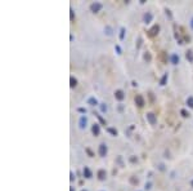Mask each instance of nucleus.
<instances>
[{
    "instance_id": "nucleus-35",
    "label": "nucleus",
    "mask_w": 193,
    "mask_h": 191,
    "mask_svg": "<svg viewBox=\"0 0 193 191\" xmlns=\"http://www.w3.org/2000/svg\"><path fill=\"white\" fill-rule=\"evenodd\" d=\"M189 27L193 30V17H192V18H191V21H189Z\"/></svg>"
},
{
    "instance_id": "nucleus-15",
    "label": "nucleus",
    "mask_w": 193,
    "mask_h": 191,
    "mask_svg": "<svg viewBox=\"0 0 193 191\" xmlns=\"http://www.w3.org/2000/svg\"><path fill=\"white\" fill-rule=\"evenodd\" d=\"M104 34H106L107 36H112V35H113V30H112V27H111L109 25H107V26L104 27Z\"/></svg>"
},
{
    "instance_id": "nucleus-6",
    "label": "nucleus",
    "mask_w": 193,
    "mask_h": 191,
    "mask_svg": "<svg viewBox=\"0 0 193 191\" xmlns=\"http://www.w3.org/2000/svg\"><path fill=\"white\" fill-rule=\"evenodd\" d=\"M135 105L138 106V107H140V109H142L143 106L145 105V100H144V97H143L142 94L135 96Z\"/></svg>"
},
{
    "instance_id": "nucleus-11",
    "label": "nucleus",
    "mask_w": 193,
    "mask_h": 191,
    "mask_svg": "<svg viewBox=\"0 0 193 191\" xmlns=\"http://www.w3.org/2000/svg\"><path fill=\"white\" fill-rule=\"evenodd\" d=\"M96 177H98L99 181H104L107 178V172L104 169H99L98 173H96Z\"/></svg>"
},
{
    "instance_id": "nucleus-22",
    "label": "nucleus",
    "mask_w": 193,
    "mask_h": 191,
    "mask_svg": "<svg viewBox=\"0 0 193 191\" xmlns=\"http://www.w3.org/2000/svg\"><path fill=\"white\" fill-rule=\"evenodd\" d=\"M99 109H100L102 112H107V110H108L107 106H106V103H100V105H99Z\"/></svg>"
},
{
    "instance_id": "nucleus-33",
    "label": "nucleus",
    "mask_w": 193,
    "mask_h": 191,
    "mask_svg": "<svg viewBox=\"0 0 193 191\" xmlns=\"http://www.w3.org/2000/svg\"><path fill=\"white\" fill-rule=\"evenodd\" d=\"M70 180H71V181L75 180V174H73V172H71V173H70Z\"/></svg>"
},
{
    "instance_id": "nucleus-10",
    "label": "nucleus",
    "mask_w": 193,
    "mask_h": 191,
    "mask_svg": "<svg viewBox=\"0 0 193 191\" xmlns=\"http://www.w3.org/2000/svg\"><path fill=\"white\" fill-rule=\"evenodd\" d=\"M83 174H84V177H85L86 180H90L92 176H93V173H92V171H90V168H89V167H84Z\"/></svg>"
},
{
    "instance_id": "nucleus-4",
    "label": "nucleus",
    "mask_w": 193,
    "mask_h": 191,
    "mask_svg": "<svg viewBox=\"0 0 193 191\" xmlns=\"http://www.w3.org/2000/svg\"><path fill=\"white\" fill-rule=\"evenodd\" d=\"M102 8H103V4L99 3V1H95V3H92V4H90V10H92L93 13H98V12H100Z\"/></svg>"
},
{
    "instance_id": "nucleus-34",
    "label": "nucleus",
    "mask_w": 193,
    "mask_h": 191,
    "mask_svg": "<svg viewBox=\"0 0 193 191\" xmlns=\"http://www.w3.org/2000/svg\"><path fill=\"white\" fill-rule=\"evenodd\" d=\"M158 169H160V171H165V165H164V164H160V165H158Z\"/></svg>"
},
{
    "instance_id": "nucleus-21",
    "label": "nucleus",
    "mask_w": 193,
    "mask_h": 191,
    "mask_svg": "<svg viewBox=\"0 0 193 191\" xmlns=\"http://www.w3.org/2000/svg\"><path fill=\"white\" fill-rule=\"evenodd\" d=\"M107 132H108L109 134H112V136H115V137L117 136V131H116V129H115V128H111V127H108V128H107Z\"/></svg>"
},
{
    "instance_id": "nucleus-16",
    "label": "nucleus",
    "mask_w": 193,
    "mask_h": 191,
    "mask_svg": "<svg viewBox=\"0 0 193 191\" xmlns=\"http://www.w3.org/2000/svg\"><path fill=\"white\" fill-rule=\"evenodd\" d=\"M70 87L71 88H76L77 87V79L73 78V76H71V78H70Z\"/></svg>"
},
{
    "instance_id": "nucleus-24",
    "label": "nucleus",
    "mask_w": 193,
    "mask_h": 191,
    "mask_svg": "<svg viewBox=\"0 0 193 191\" xmlns=\"http://www.w3.org/2000/svg\"><path fill=\"white\" fill-rule=\"evenodd\" d=\"M160 57H161V61H162V62H166V52H161Z\"/></svg>"
},
{
    "instance_id": "nucleus-25",
    "label": "nucleus",
    "mask_w": 193,
    "mask_h": 191,
    "mask_svg": "<svg viewBox=\"0 0 193 191\" xmlns=\"http://www.w3.org/2000/svg\"><path fill=\"white\" fill-rule=\"evenodd\" d=\"M115 50L117 52V54H121V53H122V50H121V47H120V45H118V44H116V45H115Z\"/></svg>"
},
{
    "instance_id": "nucleus-29",
    "label": "nucleus",
    "mask_w": 193,
    "mask_h": 191,
    "mask_svg": "<svg viewBox=\"0 0 193 191\" xmlns=\"http://www.w3.org/2000/svg\"><path fill=\"white\" fill-rule=\"evenodd\" d=\"M77 111H79V112H81V114H86V109H84V107H79V109H77Z\"/></svg>"
},
{
    "instance_id": "nucleus-23",
    "label": "nucleus",
    "mask_w": 193,
    "mask_h": 191,
    "mask_svg": "<svg viewBox=\"0 0 193 191\" xmlns=\"http://www.w3.org/2000/svg\"><path fill=\"white\" fill-rule=\"evenodd\" d=\"M94 115H95V116H96V118H98V120H99V121H100V123H102V124H104V125H106V124H107V123H106V120H104V119H103V118H102V116H100V115H98V114H94Z\"/></svg>"
},
{
    "instance_id": "nucleus-19",
    "label": "nucleus",
    "mask_w": 193,
    "mask_h": 191,
    "mask_svg": "<svg viewBox=\"0 0 193 191\" xmlns=\"http://www.w3.org/2000/svg\"><path fill=\"white\" fill-rule=\"evenodd\" d=\"M187 105H188L189 109H193V96H189L187 98Z\"/></svg>"
},
{
    "instance_id": "nucleus-17",
    "label": "nucleus",
    "mask_w": 193,
    "mask_h": 191,
    "mask_svg": "<svg viewBox=\"0 0 193 191\" xmlns=\"http://www.w3.org/2000/svg\"><path fill=\"white\" fill-rule=\"evenodd\" d=\"M185 57H187V59L189 61V62H193V52L192 50H187V52H185Z\"/></svg>"
},
{
    "instance_id": "nucleus-28",
    "label": "nucleus",
    "mask_w": 193,
    "mask_h": 191,
    "mask_svg": "<svg viewBox=\"0 0 193 191\" xmlns=\"http://www.w3.org/2000/svg\"><path fill=\"white\" fill-rule=\"evenodd\" d=\"M151 187H152V183H151V182L145 183V186H144V189H145V190H151Z\"/></svg>"
},
{
    "instance_id": "nucleus-39",
    "label": "nucleus",
    "mask_w": 193,
    "mask_h": 191,
    "mask_svg": "<svg viewBox=\"0 0 193 191\" xmlns=\"http://www.w3.org/2000/svg\"><path fill=\"white\" fill-rule=\"evenodd\" d=\"M192 185H193V181H192Z\"/></svg>"
},
{
    "instance_id": "nucleus-27",
    "label": "nucleus",
    "mask_w": 193,
    "mask_h": 191,
    "mask_svg": "<svg viewBox=\"0 0 193 191\" xmlns=\"http://www.w3.org/2000/svg\"><path fill=\"white\" fill-rule=\"evenodd\" d=\"M144 59H145V61H151V54H149V52H147L145 54H144Z\"/></svg>"
},
{
    "instance_id": "nucleus-20",
    "label": "nucleus",
    "mask_w": 193,
    "mask_h": 191,
    "mask_svg": "<svg viewBox=\"0 0 193 191\" xmlns=\"http://www.w3.org/2000/svg\"><path fill=\"white\" fill-rule=\"evenodd\" d=\"M125 32H126L125 27H121V28H120V35H118V37H120V40H124V39H125Z\"/></svg>"
},
{
    "instance_id": "nucleus-38",
    "label": "nucleus",
    "mask_w": 193,
    "mask_h": 191,
    "mask_svg": "<svg viewBox=\"0 0 193 191\" xmlns=\"http://www.w3.org/2000/svg\"><path fill=\"white\" fill-rule=\"evenodd\" d=\"M81 191H88V190H85V189H84V190H81Z\"/></svg>"
},
{
    "instance_id": "nucleus-26",
    "label": "nucleus",
    "mask_w": 193,
    "mask_h": 191,
    "mask_svg": "<svg viewBox=\"0 0 193 191\" xmlns=\"http://www.w3.org/2000/svg\"><path fill=\"white\" fill-rule=\"evenodd\" d=\"M70 19H71V21L75 19V12H73V9H72V8L70 9Z\"/></svg>"
},
{
    "instance_id": "nucleus-30",
    "label": "nucleus",
    "mask_w": 193,
    "mask_h": 191,
    "mask_svg": "<svg viewBox=\"0 0 193 191\" xmlns=\"http://www.w3.org/2000/svg\"><path fill=\"white\" fill-rule=\"evenodd\" d=\"M86 152L89 154V156H90V158H93V156H94V154L92 152V150H90V149H86Z\"/></svg>"
},
{
    "instance_id": "nucleus-40",
    "label": "nucleus",
    "mask_w": 193,
    "mask_h": 191,
    "mask_svg": "<svg viewBox=\"0 0 193 191\" xmlns=\"http://www.w3.org/2000/svg\"><path fill=\"white\" fill-rule=\"evenodd\" d=\"M102 191H103V190H102Z\"/></svg>"
},
{
    "instance_id": "nucleus-8",
    "label": "nucleus",
    "mask_w": 193,
    "mask_h": 191,
    "mask_svg": "<svg viewBox=\"0 0 193 191\" xmlns=\"http://www.w3.org/2000/svg\"><path fill=\"white\" fill-rule=\"evenodd\" d=\"M92 133H93L95 137H98V136L100 134V125H99L98 123H94V124L92 125Z\"/></svg>"
},
{
    "instance_id": "nucleus-5",
    "label": "nucleus",
    "mask_w": 193,
    "mask_h": 191,
    "mask_svg": "<svg viewBox=\"0 0 193 191\" xmlns=\"http://www.w3.org/2000/svg\"><path fill=\"white\" fill-rule=\"evenodd\" d=\"M86 127H88V118L85 115L80 116V119H79V128L81 129V131H84V129H86Z\"/></svg>"
},
{
    "instance_id": "nucleus-32",
    "label": "nucleus",
    "mask_w": 193,
    "mask_h": 191,
    "mask_svg": "<svg viewBox=\"0 0 193 191\" xmlns=\"http://www.w3.org/2000/svg\"><path fill=\"white\" fill-rule=\"evenodd\" d=\"M165 12H166V16H169V18H171V17H173V16H171V12H170L169 9H166Z\"/></svg>"
},
{
    "instance_id": "nucleus-14",
    "label": "nucleus",
    "mask_w": 193,
    "mask_h": 191,
    "mask_svg": "<svg viewBox=\"0 0 193 191\" xmlns=\"http://www.w3.org/2000/svg\"><path fill=\"white\" fill-rule=\"evenodd\" d=\"M167 79H169V74L166 72V74H164V75H162V78L160 79V85H161V87L166 85V83H167Z\"/></svg>"
},
{
    "instance_id": "nucleus-37",
    "label": "nucleus",
    "mask_w": 193,
    "mask_h": 191,
    "mask_svg": "<svg viewBox=\"0 0 193 191\" xmlns=\"http://www.w3.org/2000/svg\"><path fill=\"white\" fill-rule=\"evenodd\" d=\"M70 191H75V187H72V186H71V189H70Z\"/></svg>"
},
{
    "instance_id": "nucleus-12",
    "label": "nucleus",
    "mask_w": 193,
    "mask_h": 191,
    "mask_svg": "<svg viewBox=\"0 0 193 191\" xmlns=\"http://www.w3.org/2000/svg\"><path fill=\"white\" fill-rule=\"evenodd\" d=\"M179 61H180V58H179V56H178L176 53H173V54L170 56V62H171L173 65H178V63H179Z\"/></svg>"
},
{
    "instance_id": "nucleus-31",
    "label": "nucleus",
    "mask_w": 193,
    "mask_h": 191,
    "mask_svg": "<svg viewBox=\"0 0 193 191\" xmlns=\"http://www.w3.org/2000/svg\"><path fill=\"white\" fill-rule=\"evenodd\" d=\"M130 181H131V183H134V185H138V182H139L138 178H137V180H135V178H130Z\"/></svg>"
},
{
    "instance_id": "nucleus-3",
    "label": "nucleus",
    "mask_w": 193,
    "mask_h": 191,
    "mask_svg": "<svg viewBox=\"0 0 193 191\" xmlns=\"http://www.w3.org/2000/svg\"><path fill=\"white\" fill-rule=\"evenodd\" d=\"M145 118H147L148 123H149L151 125H156V124H157V116H156L153 112H147L145 114Z\"/></svg>"
},
{
    "instance_id": "nucleus-36",
    "label": "nucleus",
    "mask_w": 193,
    "mask_h": 191,
    "mask_svg": "<svg viewBox=\"0 0 193 191\" xmlns=\"http://www.w3.org/2000/svg\"><path fill=\"white\" fill-rule=\"evenodd\" d=\"M130 162H131V163H135V162H137V159L133 156V158H130Z\"/></svg>"
},
{
    "instance_id": "nucleus-9",
    "label": "nucleus",
    "mask_w": 193,
    "mask_h": 191,
    "mask_svg": "<svg viewBox=\"0 0 193 191\" xmlns=\"http://www.w3.org/2000/svg\"><path fill=\"white\" fill-rule=\"evenodd\" d=\"M115 98L117 101H124V98H125V93H124V90L121 89H117L115 92Z\"/></svg>"
},
{
    "instance_id": "nucleus-13",
    "label": "nucleus",
    "mask_w": 193,
    "mask_h": 191,
    "mask_svg": "<svg viewBox=\"0 0 193 191\" xmlns=\"http://www.w3.org/2000/svg\"><path fill=\"white\" fill-rule=\"evenodd\" d=\"M88 103L90 105V106H99V105H100L95 97H89V98H88Z\"/></svg>"
},
{
    "instance_id": "nucleus-7",
    "label": "nucleus",
    "mask_w": 193,
    "mask_h": 191,
    "mask_svg": "<svg viewBox=\"0 0 193 191\" xmlns=\"http://www.w3.org/2000/svg\"><path fill=\"white\" fill-rule=\"evenodd\" d=\"M152 21H153V14L151 12H145L144 16H143V22L145 25H148V23H151Z\"/></svg>"
},
{
    "instance_id": "nucleus-2",
    "label": "nucleus",
    "mask_w": 193,
    "mask_h": 191,
    "mask_svg": "<svg viewBox=\"0 0 193 191\" xmlns=\"http://www.w3.org/2000/svg\"><path fill=\"white\" fill-rule=\"evenodd\" d=\"M107 152H108V147H107V145H106L104 142L100 143L99 146H98V154H99V156H100V158H106Z\"/></svg>"
},
{
    "instance_id": "nucleus-1",
    "label": "nucleus",
    "mask_w": 193,
    "mask_h": 191,
    "mask_svg": "<svg viewBox=\"0 0 193 191\" xmlns=\"http://www.w3.org/2000/svg\"><path fill=\"white\" fill-rule=\"evenodd\" d=\"M160 32V25H153L149 30L147 31V35L149 36V37H154V36H157Z\"/></svg>"
},
{
    "instance_id": "nucleus-18",
    "label": "nucleus",
    "mask_w": 193,
    "mask_h": 191,
    "mask_svg": "<svg viewBox=\"0 0 193 191\" xmlns=\"http://www.w3.org/2000/svg\"><path fill=\"white\" fill-rule=\"evenodd\" d=\"M180 115H182L183 118H189L191 114H189V111H187L185 109H182V110H180Z\"/></svg>"
}]
</instances>
